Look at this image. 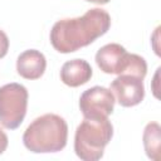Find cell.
<instances>
[{
	"label": "cell",
	"mask_w": 161,
	"mask_h": 161,
	"mask_svg": "<svg viewBox=\"0 0 161 161\" xmlns=\"http://www.w3.org/2000/svg\"><path fill=\"white\" fill-rule=\"evenodd\" d=\"M109 26V14L101 8H93L82 16L58 20L50 30V43L59 53L77 52L106 34Z\"/></svg>",
	"instance_id": "cell-1"
},
{
	"label": "cell",
	"mask_w": 161,
	"mask_h": 161,
	"mask_svg": "<svg viewBox=\"0 0 161 161\" xmlns=\"http://www.w3.org/2000/svg\"><path fill=\"white\" fill-rule=\"evenodd\" d=\"M68 140L65 119L54 113H45L35 118L23 135L24 146L34 153L62 151Z\"/></svg>",
	"instance_id": "cell-2"
},
{
	"label": "cell",
	"mask_w": 161,
	"mask_h": 161,
	"mask_svg": "<svg viewBox=\"0 0 161 161\" xmlns=\"http://www.w3.org/2000/svg\"><path fill=\"white\" fill-rule=\"evenodd\" d=\"M112 136L113 126L108 117H84L75 130L74 151L83 161H97L102 158Z\"/></svg>",
	"instance_id": "cell-3"
},
{
	"label": "cell",
	"mask_w": 161,
	"mask_h": 161,
	"mask_svg": "<svg viewBox=\"0 0 161 161\" xmlns=\"http://www.w3.org/2000/svg\"><path fill=\"white\" fill-rule=\"evenodd\" d=\"M28 91L23 84L9 83L0 87V123L8 130L18 128L26 114Z\"/></svg>",
	"instance_id": "cell-4"
},
{
	"label": "cell",
	"mask_w": 161,
	"mask_h": 161,
	"mask_svg": "<svg viewBox=\"0 0 161 161\" xmlns=\"http://www.w3.org/2000/svg\"><path fill=\"white\" fill-rule=\"evenodd\" d=\"M114 96L111 89L94 86L84 91L79 98V108L84 117H108L114 108Z\"/></svg>",
	"instance_id": "cell-5"
},
{
	"label": "cell",
	"mask_w": 161,
	"mask_h": 161,
	"mask_svg": "<svg viewBox=\"0 0 161 161\" xmlns=\"http://www.w3.org/2000/svg\"><path fill=\"white\" fill-rule=\"evenodd\" d=\"M109 89L122 107L137 106L145 97L143 79L131 74H118V77L112 80Z\"/></svg>",
	"instance_id": "cell-6"
},
{
	"label": "cell",
	"mask_w": 161,
	"mask_h": 161,
	"mask_svg": "<svg viewBox=\"0 0 161 161\" xmlns=\"http://www.w3.org/2000/svg\"><path fill=\"white\" fill-rule=\"evenodd\" d=\"M131 53L121 44L109 43L96 53V63L98 68L107 74H122L128 65Z\"/></svg>",
	"instance_id": "cell-7"
},
{
	"label": "cell",
	"mask_w": 161,
	"mask_h": 161,
	"mask_svg": "<svg viewBox=\"0 0 161 161\" xmlns=\"http://www.w3.org/2000/svg\"><path fill=\"white\" fill-rule=\"evenodd\" d=\"M47 68V59L43 53L36 49L23 52L16 60V70L25 79L40 78Z\"/></svg>",
	"instance_id": "cell-8"
},
{
	"label": "cell",
	"mask_w": 161,
	"mask_h": 161,
	"mask_svg": "<svg viewBox=\"0 0 161 161\" xmlns=\"http://www.w3.org/2000/svg\"><path fill=\"white\" fill-rule=\"evenodd\" d=\"M92 67L84 59H72L63 64L60 69V79L69 87H79L92 78Z\"/></svg>",
	"instance_id": "cell-9"
},
{
	"label": "cell",
	"mask_w": 161,
	"mask_h": 161,
	"mask_svg": "<svg viewBox=\"0 0 161 161\" xmlns=\"http://www.w3.org/2000/svg\"><path fill=\"white\" fill-rule=\"evenodd\" d=\"M160 133H161L160 125L157 122H150L146 125L142 136L146 155L155 161L160 158V143H161Z\"/></svg>",
	"instance_id": "cell-10"
},
{
	"label": "cell",
	"mask_w": 161,
	"mask_h": 161,
	"mask_svg": "<svg viewBox=\"0 0 161 161\" xmlns=\"http://www.w3.org/2000/svg\"><path fill=\"white\" fill-rule=\"evenodd\" d=\"M9 50V38L8 35L0 29V59L6 55Z\"/></svg>",
	"instance_id": "cell-11"
},
{
	"label": "cell",
	"mask_w": 161,
	"mask_h": 161,
	"mask_svg": "<svg viewBox=\"0 0 161 161\" xmlns=\"http://www.w3.org/2000/svg\"><path fill=\"white\" fill-rule=\"evenodd\" d=\"M8 143H9L8 136H6V133L3 131V128H0V155L6 150Z\"/></svg>",
	"instance_id": "cell-12"
},
{
	"label": "cell",
	"mask_w": 161,
	"mask_h": 161,
	"mask_svg": "<svg viewBox=\"0 0 161 161\" xmlns=\"http://www.w3.org/2000/svg\"><path fill=\"white\" fill-rule=\"evenodd\" d=\"M86 1H89V3H94V4H99V5H103V4H107V3H109V0H86Z\"/></svg>",
	"instance_id": "cell-13"
}]
</instances>
